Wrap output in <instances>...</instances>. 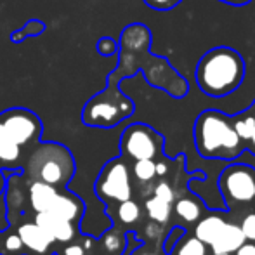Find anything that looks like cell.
Returning a JSON list of instances; mask_svg holds the SVG:
<instances>
[{
  "instance_id": "83f0119b",
  "label": "cell",
  "mask_w": 255,
  "mask_h": 255,
  "mask_svg": "<svg viewBox=\"0 0 255 255\" xmlns=\"http://www.w3.org/2000/svg\"><path fill=\"white\" fill-rule=\"evenodd\" d=\"M184 228H181V226H174V228L170 229V231H167V235H165V240H163V243H161V249H163V252L165 254H170L172 252V249H174V245L179 242V240L182 238V235H184Z\"/></svg>"
},
{
  "instance_id": "cb8c5ba5",
  "label": "cell",
  "mask_w": 255,
  "mask_h": 255,
  "mask_svg": "<svg viewBox=\"0 0 255 255\" xmlns=\"http://www.w3.org/2000/svg\"><path fill=\"white\" fill-rule=\"evenodd\" d=\"M99 245H98V240H92V238H85V245L80 243L77 238L70 243H63V245L57 247L56 254L57 255H94L98 252Z\"/></svg>"
},
{
  "instance_id": "d6a6232c",
  "label": "cell",
  "mask_w": 255,
  "mask_h": 255,
  "mask_svg": "<svg viewBox=\"0 0 255 255\" xmlns=\"http://www.w3.org/2000/svg\"><path fill=\"white\" fill-rule=\"evenodd\" d=\"M219 2H224V3H228V5L240 7V5H247V3H250L252 0H219Z\"/></svg>"
},
{
  "instance_id": "e575fe53",
  "label": "cell",
  "mask_w": 255,
  "mask_h": 255,
  "mask_svg": "<svg viewBox=\"0 0 255 255\" xmlns=\"http://www.w3.org/2000/svg\"><path fill=\"white\" fill-rule=\"evenodd\" d=\"M5 182H7V179H5V175H3V170H0V195L5 191Z\"/></svg>"
},
{
  "instance_id": "4316f807",
  "label": "cell",
  "mask_w": 255,
  "mask_h": 255,
  "mask_svg": "<svg viewBox=\"0 0 255 255\" xmlns=\"http://www.w3.org/2000/svg\"><path fill=\"white\" fill-rule=\"evenodd\" d=\"M151 195L158 196V198L163 200V202L174 203V200H175V189L170 186V182H167V181H158L156 184L153 186Z\"/></svg>"
},
{
  "instance_id": "8d00e7d4",
  "label": "cell",
  "mask_w": 255,
  "mask_h": 255,
  "mask_svg": "<svg viewBox=\"0 0 255 255\" xmlns=\"http://www.w3.org/2000/svg\"><path fill=\"white\" fill-rule=\"evenodd\" d=\"M0 233H2V231H0Z\"/></svg>"
},
{
  "instance_id": "d6986e66",
  "label": "cell",
  "mask_w": 255,
  "mask_h": 255,
  "mask_svg": "<svg viewBox=\"0 0 255 255\" xmlns=\"http://www.w3.org/2000/svg\"><path fill=\"white\" fill-rule=\"evenodd\" d=\"M98 245L99 250L108 255H122L125 247H127V233L122 231L117 226H113V228L104 233L101 240H98Z\"/></svg>"
},
{
  "instance_id": "8992f818",
  "label": "cell",
  "mask_w": 255,
  "mask_h": 255,
  "mask_svg": "<svg viewBox=\"0 0 255 255\" xmlns=\"http://www.w3.org/2000/svg\"><path fill=\"white\" fill-rule=\"evenodd\" d=\"M94 193L104 205L120 203L134 196L130 161L117 156L106 161L94 182Z\"/></svg>"
},
{
  "instance_id": "836d02e7",
  "label": "cell",
  "mask_w": 255,
  "mask_h": 255,
  "mask_svg": "<svg viewBox=\"0 0 255 255\" xmlns=\"http://www.w3.org/2000/svg\"><path fill=\"white\" fill-rule=\"evenodd\" d=\"M247 149H250L255 154V132L252 134V137L249 139V142H247Z\"/></svg>"
},
{
  "instance_id": "603a6c76",
  "label": "cell",
  "mask_w": 255,
  "mask_h": 255,
  "mask_svg": "<svg viewBox=\"0 0 255 255\" xmlns=\"http://www.w3.org/2000/svg\"><path fill=\"white\" fill-rule=\"evenodd\" d=\"M168 255H208V245L200 242L195 235L189 236L184 233Z\"/></svg>"
},
{
  "instance_id": "e0dca14e",
  "label": "cell",
  "mask_w": 255,
  "mask_h": 255,
  "mask_svg": "<svg viewBox=\"0 0 255 255\" xmlns=\"http://www.w3.org/2000/svg\"><path fill=\"white\" fill-rule=\"evenodd\" d=\"M226 219L221 214H208L205 217L200 219L195 226V236L203 242L205 245L210 247V243L217 238V235L222 231V228L226 226Z\"/></svg>"
},
{
  "instance_id": "7402d4cb",
  "label": "cell",
  "mask_w": 255,
  "mask_h": 255,
  "mask_svg": "<svg viewBox=\"0 0 255 255\" xmlns=\"http://www.w3.org/2000/svg\"><path fill=\"white\" fill-rule=\"evenodd\" d=\"M0 255H28L17 231L10 226L0 233Z\"/></svg>"
},
{
  "instance_id": "5bb4252c",
  "label": "cell",
  "mask_w": 255,
  "mask_h": 255,
  "mask_svg": "<svg viewBox=\"0 0 255 255\" xmlns=\"http://www.w3.org/2000/svg\"><path fill=\"white\" fill-rule=\"evenodd\" d=\"M24 160V151L21 146L10 137L5 127L0 122V170L21 172Z\"/></svg>"
},
{
  "instance_id": "30bf717a",
  "label": "cell",
  "mask_w": 255,
  "mask_h": 255,
  "mask_svg": "<svg viewBox=\"0 0 255 255\" xmlns=\"http://www.w3.org/2000/svg\"><path fill=\"white\" fill-rule=\"evenodd\" d=\"M21 182H23V191H24V207H26V214H40V212H47L56 198L59 189L49 186L40 181H28L21 175Z\"/></svg>"
},
{
  "instance_id": "7a4b0ae2",
  "label": "cell",
  "mask_w": 255,
  "mask_h": 255,
  "mask_svg": "<svg viewBox=\"0 0 255 255\" xmlns=\"http://www.w3.org/2000/svg\"><path fill=\"white\" fill-rule=\"evenodd\" d=\"M77 161L70 149L61 142L38 141L28 149L21 175L28 181H40L57 189H64L75 177Z\"/></svg>"
},
{
  "instance_id": "ba28073f",
  "label": "cell",
  "mask_w": 255,
  "mask_h": 255,
  "mask_svg": "<svg viewBox=\"0 0 255 255\" xmlns=\"http://www.w3.org/2000/svg\"><path fill=\"white\" fill-rule=\"evenodd\" d=\"M0 122L5 127V130L10 134V137L21 146V149L24 151L26 156L28 149L33 144H37L40 141L42 125L40 118L37 117V113H33L31 110L26 108H10L0 113Z\"/></svg>"
},
{
  "instance_id": "3957f363",
  "label": "cell",
  "mask_w": 255,
  "mask_h": 255,
  "mask_svg": "<svg viewBox=\"0 0 255 255\" xmlns=\"http://www.w3.org/2000/svg\"><path fill=\"white\" fill-rule=\"evenodd\" d=\"M195 146L207 160H236L245 151V142L233 127L231 117L219 110H207L195 122Z\"/></svg>"
},
{
  "instance_id": "d4e9b609",
  "label": "cell",
  "mask_w": 255,
  "mask_h": 255,
  "mask_svg": "<svg viewBox=\"0 0 255 255\" xmlns=\"http://www.w3.org/2000/svg\"><path fill=\"white\" fill-rule=\"evenodd\" d=\"M45 28H47V26H45V23H42V21L30 19L23 28H21V30L10 33V40H12V42H23L26 37H37V35L44 33Z\"/></svg>"
},
{
  "instance_id": "4fadbf2b",
  "label": "cell",
  "mask_w": 255,
  "mask_h": 255,
  "mask_svg": "<svg viewBox=\"0 0 255 255\" xmlns=\"http://www.w3.org/2000/svg\"><path fill=\"white\" fill-rule=\"evenodd\" d=\"M47 212H52V214L59 215V217L66 219V221L75 222V224H80L85 214V203L78 195H75V193L68 191L64 188L57 191L56 198H54L51 208Z\"/></svg>"
},
{
  "instance_id": "2e32d148",
  "label": "cell",
  "mask_w": 255,
  "mask_h": 255,
  "mask_svg": "<svg viewBox=\"0 0 255 255\" xmlns=\"http://www.w3.org/2000/svg\"><path fill=\"white\" fill-rule=\"evenodd\" d=\"M205 207L196 196H182L172 203V215L186 224H196L203 217Z\"/></svg>"
},
{
  "instance_id": "5b68a950",
  "label": "cell",
  "mask_w": 255,
  "mask_h": 255,
  "mask_svg": "<svg viewBox=\"0 0 255 255\" xmlns=\"http://www.w3.org/2000/svg\"><path fill=\"white\" fill-rule=\"evenodd\" d=\"M135 106L118 87H106L96 94L82 110V122L87 127L111 128L134 113Z\"/></svg>"
},
{
  "instance_id": "d590c367",
  "label": "cell",
  "mask_w": 255,
  "mask_h": 255,
  "mask_svg": "<svg viewBox=\"0 0 255 255\" xmlns=\"http://www.w3.org/2000/svg\"><path fill=\"white\" fill-rule=\"evenodd\" d=\"M94 255H108V254H104V252H101V250H99V249H98V252H96Z\"/></svg>"
},
{
  "instance_id": "f546056e",
  "label": "cell",
  "mask_w": 255,
  "mask_h": 255,
  "mask_svg": "<svg viewBox=\"0 0 255 255\" xmlns=\"http://www.w3.org/2000/svg\"><path fill=\"white\" fill-rule=\"evenodd\" d=\"M181 2L182 0H144L146 5L154 10H170L174 7H177Z\"/></svg>"
},
{
  "instance_id": "9a60e30c",
  "label": "cell",
  "mask_w": 255,
  "mask_h": 255,
  "mask_svg": "<svg viewBox=\"0 0 255 255\" xmlns=\"http://www.w3.org/2000/svg\"><path fill=\"white\" fill-rule=\"evenodd\" d=\"M245 242L247 240H245V236H243L242 229H240L238 222L228 221L224 228H222V231L217 235V238L210 243L208 249L212 250V255H215V254L233 255Z\"/></svg>"
},
{
  "instance_id": "ffe728a7",
  "label": "cell",
  "mask_w": 255,
  "mask_h": 255,
  "mask_svg": "<svg viewBox=\"0 0 255 255\" xmlns=\"http://www.w3.org/2000/svg\"><path fill=\"white\" fill-rule=\"evenodd\" d=\"M231 122L236 134L245 142V148H247V142H249V139L252 137V134L255 132V101L245 111L231 117Z\"/></svg>"
},
{
  "instance_id": "9c48e42d",
  "label": "cell",
  "mask_w": 255,
  "mask_h": 255,
  "mask_svg": "<svg viewBox=\"0 0 255 255\" xmlns=\"http://www.w3.org/2000/svg\"><path fill=\"white\" fill-rule=\"evenodd\" d=\"M16 231L28 255H51L59 247L52 240V236L33 221V217L28 219V214L21 217L19 224H16Z\"/></svg>"
},
{
  "instance_id": "277c9868",
  "label": "cell",
  "mask_w": 255,
  "mask_h": 255,
  "mask_svg": "<svg viewBox=\"0 0 255 255\" xmlns=\"http://www.w3.org/2000/svg\"><path fill=\"white\" fill-rule=\"evenodd\" d=\"M219 191L231 214L255 208V168L247 163H231L219 175Z\"/></svg>"
},
{
  "instance_id": "4dcf8cb0",
  "label": "cell",
  "mask_w": 255,
  "mask_h": 255,
  "mask_svg": "<svg viewBox=\"0 0 255 255\" xmlns=\"http://www.w3.org/2000/svg\"><path fill=\"white\" fill-rule=\"evenodd\" d=\"M128 255H167L163 252V249H158L156 245H148V243H141L139 247H135L134 250H132Z\"/></svg>"
},
{
  "instance_id": "44dd1931",
  "label": "cell",
  "mask_w": 255,
  "mask_h": 255,
  "mask_svg": "<svg viewBox=\"0 0 255 255\" xmlns=\"http://www.w3.org/2000/svg\"><path fill=\"white\" fill-rule=\"evenodd\" d=\"M132 182L139 186L153 188V181L156 179V160H137L130 163Z\"/></svg>"
},
{
  "instance_id": "484cf974",
  "label": "cell",
  "mask_w": 255,
  "mask_h": 255,
  "mask_svg": "<svg viewBox=\"0 0 255 255\" xmlns=\"http://www.w3.org/2000/svg\"><path fill=\"white\" fill-rule=\"evenodd\" d=\"M238 226H240V229H242L247 242L255 243V208H250V210L243 212L242 221L238 222Z\"/></svg>"
},
{
  "instance_id": "f1b7e54d",
  "label": "cell",
  "mask_w": 255,
  "mask_h": 255,
  "mask_svg": "<svg viewBox=\"0 0 255 255\" xmlns=\"http://www.w3.org/2000/svg\"><path fill=\"white\" fill-rule=\"evenodd\" d=\"M96 49H98V52L101 54V56H113V54L118 52V44L113 40V38L103 37L101 40L98 42Z\"/></svg>"
},
{
  "instance_id": "8fae6325",
  "label": "cell",
  "mask_w": 255,
  "mask_h": 255,
  "mask_svg": "<svg viewBox=\"0 0 255 255\" xmlns=\"http://www.w3.org/2000/svg\"><path fill=\"white\" fill-rule=\"evenodd\" d=\"M33 221L40 226L44 231H47L52 236V240L57 245L63 243H70L80 235V224H75L71 221L59 217V215L52 214V212H40V214L33 215Z\"/></svg>"
},
{
  "instance_id": "ac0fdd59",
  "label": "cell",
  "mask_w": 255,
  "mask_h": 255,
  "mask_svg": "<svg viewBox=\"0 0 255 255\" xmlns=\"http://www.w3.org/2000/svg\"><path fill=\"white\" fill-rule=\"evenodd\" d=\"M142 210H144L146 217H148L149 221L158 222V224H161V226H167L172 219V203L163 202V200H160L154 195L146 196Z\"/></svg>"
},
{
  "instance_id": "7c38bea8",
  "label": "cell",
  "mask_w": 255,
  "mask_h": 255,
  "mask_svg": "<svg viewBox=\"0 0 255 255\" xmlns=\"http://www.w3.org/2000/svg\"><path fill=\"white\" fill-rule=\"evenodd\" d=\"M106 212L111 217V221H113V226L120 228L125 233H135V228L144 219V210H142V207L134 198L125 200V202L120 203L106 205Z\"/></svg>"
},
{
  "instance_id": "52a82bcc",
  "label": "cell",
  "mask_w": 255,
  "mask_h": 255,
  "mask_svg": "<svg viewBox=\"0 0 255 255\" xmlns=\"http://www.w3.org/2000/svg\"><path fill=\"white\" fill-rule=\"evenodd\" d=\"M165 137L146 124H132L122 132L120 154L132 161L158 160L163 156Z\"/></svg>"
},
{
  "instance_id": "1f68e13d",
  "label": "cell",
  "mask_w": 255,
  "mask_h": 255,
  "mask_svg": "<svg viewBox=\"0 0 255 255\" xmlns=\"http://www.w3.org/2000/svg\"><path fill=\"white\" fill-rule=\"evenodd\" d=\"M235 255H255V243L245 242L238 250H236Z\"/></svg>"
},
{
  "instance_id": "6da1fadb",
  "label": "cell",
  "mask_w": 255,
  "mask_h": 255,
  "mask_svg": "<svg viewBox=\"0 0 255 255\" xmlns=\"http://www.w3.org/2000/svg\"><path fill=\"white\" fill-rule=\"evenodd\" d=\"M247 64L235 49L214 47L205 52L196 64V84L210 98H224L236 91L245 78Z\"/></svg>"
}]
</instances>
